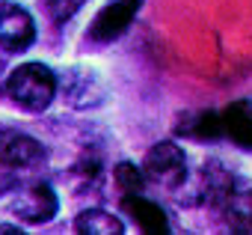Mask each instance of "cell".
I'll return each instance as SVG.
<instances>
[{
    "label": "cell",
    "instance_id": "cell-1",
    "mask_svg": "<svg viewBox=\"0 0 252 235\" xmlns=\"http://www.w3.org/2000/svg\"><path fill=\"white\" fill-rule=\"evenodd\" d=\"M60 80L57 75L42 66V63H21L18 69H12L9 80H6V95L12 104H18L27 113H42L51 107V101L57 98Z\"/></svg>",
    "mask_w": 252,
    "mask_h": 235
},
{
    "label": "cell",
    "instance_id": "cell-2",
    "mask_svg": "<svg viewBox=\"0 0 252 235\" xmlns=\"http://www.w3.org/2000/svg\"><path fill=\"white\" fill-rule=\"evenodd\" d=\"M181 191V202L184 205H222L225 196L234 191V179L228 176V170L220 161H205L202 170L178 188Z\"/></svg>",
    "mask_w": 252,
    "mask_h": 235
},
{
    "label": "cell",
    "instance_id": "cell-3",
    "mask_svg": "<svg viewBox=\"0 0 252 235\" xmlns=\"http://www.w3.org/2000/svg\"><path fill=\"white\" fill-rule=\"evenodd\" d=\"M146 179L166 188V191H178L187 182V155L175 140H160L146 152L143 161Z\"/></svg>",
    "mask_w": 252,
    "mask_h": 235
},
{
    "label": "cell",
    "instance_id": "cell-4",
    "mask_svg": "<svg viewBox=\"0 0 252 235\" xmlns=\"http://www.w3.org/2000/svg\"><path fill=\"white\" fill-rule=\"evenodd\" d=\"M9 211L24 223H48L60 211V196L48 182L18 185L12 202H9Z\"/></svg>",
    "mask_w": 252,
    "mask_h": 235
},
{
    "label": "cell",
    "instance_id": "cell-5",
    "mask_svg": "<svg viewBox=\"0 0 252 235\" xmlns=\"http://www.w3.org/2000/svg\"><path fill=\"white\" fill-rule=\"evenodd\" d=\"M36 42V21L33 15L12 3L0 0V48L3 51H27Z\"/></svg>",
    "mask_w": 252,
    "mask_h": 235
},
{
    "label": "cell",
    "instance_id": "cell-6",
    "mask_svg": "<svg viewBox=\"0 0 252 235\" xmlns=\"http://www.w3.org/2000/svg\"><path fill=\"white\" fill-rule=\"evenodd\" d=\"M143 6V0H113L107 3L89 24V39L98 42V45H107L113 39H119L125 30L131 27V21L137 18Z\"/></svg>",
    "mask_w": 252,
    "mask_h": 235
},
{
    "label": "cell",
    "instance_id": "cell-7",
    "mask_svg": "<svg viewBox=\"0 0 252 235\" xmlns=\"http://www.w3.org/2000/svg\"><path fill=\"white\" fill-rule=\"evenodd\" d=\"M45 161V146L30 137L27 131L18 128H0V164L21 170V167H36Z\"/></svg>",
    "mask_w": 252,
    "mask_h": 235
},
{
    "label": "cell",
    "instance_id": "cell-8",
    "mask_svg": "<svg viewBox=\"0 0 252 235\" xmlns=\"http://www.w3.org/2000/svg\"><path fill=\"white\" fill-rule=\"evenodd\" d=\"M222 119V137H228L234 146L252 152V101L249 98H237L228 107L220 110Z\"/></svg>",
    "mask_w": 252,
    "mask_h": 235
},
{
    "label": "cell",
    "instance_id": "cell-9",
    "mask_svg": "<svg viewBox=\"0 0 252 235\" xmlns=\"http://www.w3.org/2000/svg\"><path fill=\"white\" fill-rule=\"evenodd\" d=\"M122 208L137 220V226H140L146 235H163V232H169V217H166V211H163L158 202L146 199L143 194H125V196H122Z\"/></svg>",
    "mask_w": 252,
    "mask_h": 235
},
{
    "label": "cell",
    "instance_id": "cell-10",
    "mask_svg": "<svg viewBox=\"0 0 252 235\" xmlns=\"http://www.w3.org/2000/svg\"><path fill=\"white\" fill-rule=\"evenodd\" d=\"M63 95L71 107H95V104H101L104 89H101V83L95 80L92 72H77L74 69L63 80Z\"/></svg>",
    "mask_w": 252,
    "mask_h": 235
},
{
    "label": "cell",
    "instance_id": "cell-11",
    "mask_svg": "<svg viewBox=\"0 0 252 235\" xmlns=\"http://www.w3.org/2000/svg\"><path fill=\"white\" fill-rule=\"evenodd\" d=\"M220 208L231 232H252V191H231Z\"/></svg>",
    "mask_w": 252,
    "mask_h": 235
},
{
    "label": "cell",
    "instance_id": "cell-12",
    "mask_svg": "<svg viewBox=\"0 0 252 235\" xmlns=\"http://www.w3.org/2000/svg\"><path fill=\"white\" fill-rule=\"evenodd\" d=\"M74 232H80V235H122L125 226L116 214H110L104 208H86L74 217Z\"/></svg>",
    "mask_w": 252,
    "mask_h": 235
},
{
    "label": "cell",
    "instance_id": "cell-13",
    "mask_svg": "<svg viewBox=\"0 0 252 235\" xmlns=\"http://www.w3.org/2000/svg\"><path fill=\"white\" fill-rule=\"evenodd\" d=\"M175 131L181 137H193V140H217V137H222V119L214 110H202L196 116H187Z\"/></svg>",
    "mask_w": 252,
    "mask_h": 235
},
{
    "label": "cell",
    "instance_id": "cell-14",
    "mask_svg": "<svg viewBox=\"0 0 252 235\" xmlns=\"http://www.w3.org/2000/svg\"><path fill=\"white\" fill-rule=\"evenodd\" d=\"M113 176H116V185L122 188V194H143V188H146V182H149V179H146V170L137 167V164H131V161L116 164Z\"/></svg>",
    "mask_w": 252,
    "mask_h": 235
},
{
    "label": "cell",
    "instance_id": "cell-15",
    "mask_svg": "<svg viewBox=\"0 0 252 235\" xmlns=\"http://www.w3.org/2000/svg\"><path fill=\"white\" fill-rule=\"evenodd\" d=\"M89 3V0H42V6H45V12L54 18V21H68V18H74L83 6Z\"/></svg>",
    "mask_w": 252,
    "mask_h": 235
},
{
    "label": "cell",
    "instance_id": "cell-16",
    "mask_svg": "<svg viewBox=\"0 0 252 235\" xmlns=\"http://www.w3.org/2000/svg\"><path fill=\"white\" fill-rule=\"evenodd\" d=\"M9 188H15V179L3 176V179H0V194H3V191H9Z\"/></svg>",
    "mask_w": 252,
    "mask_h": 235
}]
</instances>
